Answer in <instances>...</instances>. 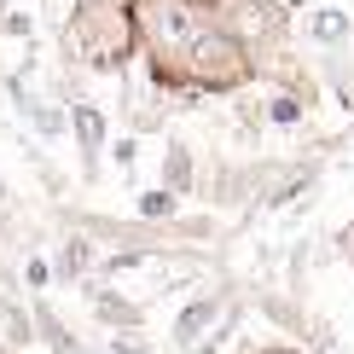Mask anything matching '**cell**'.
<instances>
[{"mask_svg": "<svg viewBox=\"0 0 354 354\" xmlns=\"http://www.w3.org/2000/svg\"><path fill=\"white\" fill-rule=\"evenodd\" d=\"M134 41L145 47L151 87H186V47L198 41L203 12L192 0H134Z\"/></svg>", "mask_w": 354, "mask_h": 354, "instance_id": "obj_1", "label": "cell"}, {"mask_svg": "<svg viewBox=\"0 0 354 354\" xmlns=\"http://www.w3.org/2000/svg\"><path fill=\"white\" fill-rule=\"evenodd\" d=\"M64 41L76 47L82 64H93V70H122L128 58L140 53L128 0H70Z\"/></svg>", "mask_w": 354, "mask_h": 354, "instance_id": "obj_2", "label": "cell"}, {"mask_svg": "<svg viewBox=\"0 0 354 354\" xmlns=\"http://www.w3.org/2000/svg\"><path fill=\"white\" fill-rule=\"evenodd\" d=\"M256 76V58L244 53V41L221 24H203L198 41L186 47V87L192 93H232Z\"/></svg>", "mask_w": 354, "mask_h": 354, "instance_id": "obj_3", "label": "cell"}, {"mask_svg": "<svg viewBox=\"0 0 354 354\" xmlns=\"http://www.w3.org/2000/svg\"><path fill=\"white\" fill-rule=\"evenodd\" d=\"M232 308H239V290H232V285H209V290H198V297H192L180 314H174V326H169L174 354H180V348H192L198 337H209L221 319L232 314Z\"/></svg>", "mask_w": 354, "mask_h": 354, "instance_id": "obj_4", "label": "cell"}, {"mask_svg": "<svg viewBox=\"0 0 354 354\" xmlns=\"http://www.w3.org/2000/svg\"><path fill=\"white\" fill-rule=\"evenodd\" d=\"M82 297H87V308H93V319H99L105 331H145V308L128 302V297H116L105 279L87 273V279H82Z\"/></svg>", "mask_w": 354, "mask_h": 354, "instance_id": "obj_5", "label": "cell"}, {"mask_svg": "<svg viewBox=\"0 0 354 354\" xmlns=\"http://www.w3.org/2000/svg\"><path fill=\"white\" fill-rule=\"evenodd\" d=\"M232 35H239L244 53L256 58L268 41L285 35V6H279V0H239V24H232Z\"/></svg>", "mask_w": 354, "mask_h": 354, "instance_id": "obj_6", "label": "cell"}, {"mask_svg": "<svg viewBox=\"0 0 354 354\" xmlns=\"http://www.w3.org/2000/svg\"><path fill=\"white\" fill-rule=\"evenodd\" d=\"M70 134H76V145H82V174L99 180V157H105V140H111L105 111L87 105V99H76V105H70Z\"/></svg>", "mask_w": 354, "mask_h": 354, "instance_id": "obj_7", "label": "cell"}, {"mask_svg": "<svg viewBox=\"0 0 354 354\" xmlns=\"http://www.w3.org/2000/svg\"><path fill=\"white\" fill-rule=\"evenodd\" d=\"M93 261H99V244L76 227V232H64V244H58V256H53V279L58 285H82V279L93 273Z\"/></svg>", "mask_w": 354, "mask_h": 354, "instance_id": "obj_8", "label": "cell"}, {"mask_svg": "<svg viewBox=\"0 0 354 354\" xmlns=\"http://www.w3.org/2000/svg\"><path fill=\"white\" fill-rule=\"evenodd\" d=\"M0 337H6L12 354H24L29 343H35V319H29V302L18 297V290H0Z\"/></svg>", "mask_w": 354, "mask_h": 354, "instance_id": "obj_9", "label": "cell"}, {"mask_svg": "<svg viewBox=\"0 0 354 354\" xmlns=\"http://www.w3.org/2000/svg\"><path fill=\"white\" fill-rule=\"evenodd\" d=\"M29 319H35V337H41V343H47L53 354H82V348H87L82 337L53 314V302H29Z\"/></svg>", "mask_w": 354, "mask_h": 354, "instance_id": "obj_10", "label": "cell"}, {"mask_svg": "<svg viewBox=\"0 0 354 354\" xmlns=\"http://www.w3.org/2000/svg\"><path fill=\"white\" fill-rule=\"evenodd\" d=\"M163 186L174 192V198H186V192L198 186V163H192V145L186 140H169V151H163Z\"/></svg>", "mask_w": 354, "mask_h": 354, "instance_id": "obj_11", "label": "cell"}, {"mask_svg": "<svg viewBox=\"0 0 354 354\" xmlns=\"http://www.w3.org/2000/svg\"><path fill=\"white\" fill-rule=\"evenodd\" d=\"M18 116L35 128L41 140H64V128H70V111H64V105H53V99H29Z\"/></svg>", "mask_w": 354, "mask_h": 354, "instance_id": "obj_12", "label": "cell"}, {"mask_svg": "<svg viewBox=\"0 0 354 354\" xmlns=\"http://www.w3.org/2000/svg\"><path fill=\"white\" fill-rule=\"evenodd\" d=\"M308 35H314L319 47H343V41L354 35V24H348V12H343V6H319L314 18H308Z\"/></svg>", "mask_w": 354, "mask_h": 354, "instance_id": "obj_13", "label": "cell"}, {"mask_svg": "<svg viewBox=\"0 0 354 354\" xmlns=\"http://www.w3.org/2000/svg\"><path fill=\"white\" fill-rule=\"evenodd\" d=\"M134 215L145 221V227H163V221L180 215V198H174L169 186H151V192H140V198H134Z\"/></svg>", "mask_w": 354, "mask_h": 354, "instance_id": "obj_14", "label": "cell"}, {"mask_svg": "<svg viewBox=\"0 0 354 354\" xmlns=\"http://www.w3.org/2000/svg\"><path fill=\"white\" fill-rule=\"evenodd\" d=\"M261 116H268L273 128H297L302 116H308V99H302V93H290V87H285V93H273V99H268V111H261Z\"/></svg>", "mask_w": 354, "mask_h": 354, "instance_id": "obj_15", "label": "cell"}, {"mask_svg": "<svg viewBox=\"0 0 354 354\" xmlns=\"http://www.w3.org/2000/svg\"><path fill=\"white\" fill-rule=\"evenodd\" d=\"M24 285L29 290H47L53 285V261L47 256H24Z\"/></svg>", "mask_w": 354, "mask_h": 354, "instance_id": "obj_16", "label": "cell"}, {"mask_svg": "<svg viewBox=\"0 0 354 354\" xmlns=\"http://www.w3.org/2000/svg\"><path fill=\"white\" fill-rule=\"evenodd\" d=\"M0 35L29 41V35H35V18H29V12H0Z\"/></svg>", "mask_w": 354, "mask_h": 354, "instance_id": "obj_17", "label": "cell"}, {"mask_svg": "<svg viewBox=\"0 0 354 354\" xmlns=\"http://www.w3.org/2000/svg\"><path fill=\"white\" fill-rule=\"evenodd\" d=\"M105 354H151V348L140 343V331H111V348Z\"/></svg>", "mask_w": 354, "mask_h": 354, "instance_id": "obj_18", "label": "cell"}, {"mask_svg": "<svg viewBox=\"0 0 354 354\" xmlns=\"http://www.w3.org/2000/svg\"><path fill=\"white\" fill-rule=\"evenodd\" d=\"M111 157H116V169H134V163H140V145H134V140H116Z\"/></svg>", "mask_w": 354, "mask_h": 354, "instance_id": "obj_19", "label": "cell"}, {"mask_svg": "<svg viewBox=\"0 0 354 354\" xmlns=\"http://www.w3.org/2000/svg\"><path fill=\"white\" fill-rule=\"evenodd\" d=\"M337 256H343V261H348V268H354V221H348V227H343V232H337Z\"/></svg>", "mask_w": 354, "mask_h": 354, "instance_id": "obj_20", "label": "cell"}, {"mask_svg": "<svg viewBox=\"0 0 354 354\" xmlns=\"http://www.w3.org/2000/svg\"><path fill=\"white\" fill-rule=\"evenodd\" d=\"M232 354H308V348H302V343H297V348H256V343H239Z\"/></svg>", "mask_w": 354, "mask_h": 354, "instance_id": "obj_21", "label": "cell"}, {"mask_svg": "<svg viewBox=\"0 0 354 354\" xmlns=\"http://www.w3.org/2000/svg\"><path fill=\"white\" fill-rule=\"evenodd\" d=\"M192 6H198V12H203V6H221V0H192Z\"/></svg>", "mask_w": 354, "mask_h": 354, "instance_id": "obj_22", "label": "cell"}, {"mask_svg": "<svg viewBox=\"0 0 354 354\" xmlns=\"http://www.w3.org/2000/svg\"><path fill=\"white\" fill-rule=\"evenodd\" d=\"M0 354H12V348H6V337H0Z\"/></svg>", "mask_w": 354, "mask_h": 354, "instance_id": "obj_23", "label": "cell"}, {"mask_svg": "<svg viewBox=\"0 0 354 354\" xmlns=\"http://www.w3.org/2000/svg\"><path fill=\"white\" fill-rule=\"evenodd\" d=\"M82 354H105V348H82Z\"/></svg>", "mask_w": 354, "mask_h": 354, "instance_id": "obj_24", "label": "cell"}]
</instances>
